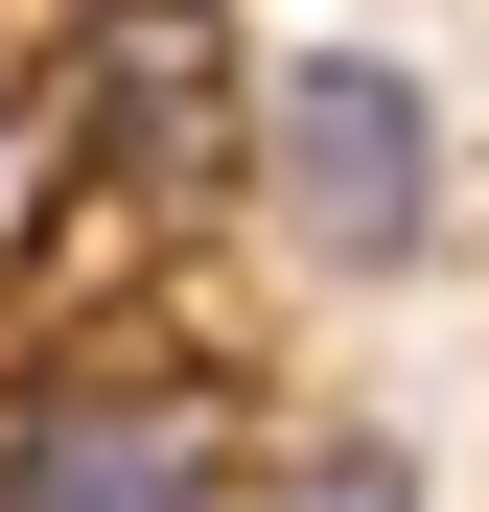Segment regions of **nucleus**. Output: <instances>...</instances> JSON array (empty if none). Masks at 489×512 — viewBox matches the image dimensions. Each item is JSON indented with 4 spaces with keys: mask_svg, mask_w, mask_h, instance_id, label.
I'll list each match as a JSON object with an SVG mask.
<instances>
[{
    "mask_svg": "<svg viewBox=\"0 0 489 512\" xmlns=\"http://www.w3.org/2000/svg\"><path fill=\"white\" fill-rule=\"evenodd\" d=\"M257 187H280V233L326 256V280H396V256L443 233V94L373 70V47H303L257 94Z\"/></svg>",
    "mask_w": 489,
    "mask_h": 512,
    "instance_id": "f257e3e1",
    "label": "nucleus"
},
{
    "mask_svg": "<svg viewBox=\"0 0 489 512\" xmlns=\"http://www.w3.org/2000/svg\"><path fill=\"white\" fill-rule=\"evenodd\" d=\"M0 512H233V396H210V373H163V350L47 373V396H24V443H0Z\"/></svg>",
    "mask_w": 489,
    "mask_h": 512,
    "instance_id": "f03ea898",
    "label": "nucleus"
},
{
    "mask_svg": "<svg viewBox=\"0 0 489 512\" xmlns=\"http://www.w3.org/2000/svg\"><path fill=\"white\" fill-rule=\"evenodd\" d=\"M70 140H117V163H210V140H233V47H210V0H94V24H70Z\"/></svg>",
    "mask_w": 489,
    "mask_h": 512,
    "instance_id": "7ed1b4c3",
    "label": "nucleus"
},
{
    "mask_svg": "<svg viewBox=\"0 0 489 512\" xmlns=\"http://www.w3.org/2000/svg\"><path fill=\"white\" fill-rule=\"evenodd\" d=\"M257 512H420V466H396V443H303Z\"/></svg>",
    "mask_w": 489,
    "mask_h": 512,
    "instance_id": "20e7f679",
    "label": "nucleus"
},
{
    "mask_svg": "<svg viewBox=\"0 0 489 512\" xmlns=\"http://www.w3.org/2000/svg\"><path fill=\"white\" fill-rule=\"evenodd\" d=\"M47 163H70V94H24V70H0V256H24V210H47Z\"/></svg>",
    "mask_w": 489,
    "mask_h": 512,
    "instance_id": "39448f33",
    "label": "nucleus"
}]
</instances>
